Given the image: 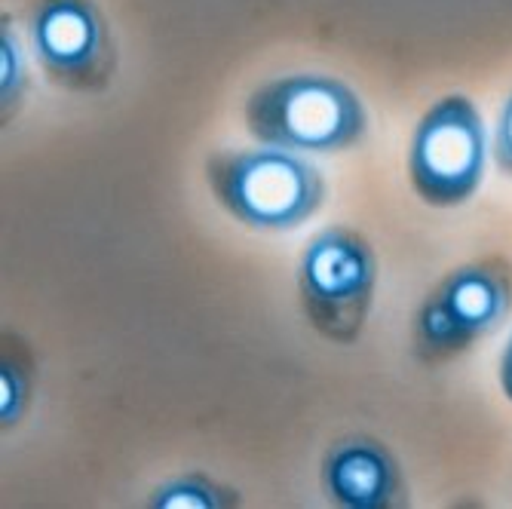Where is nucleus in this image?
<instances>
[{"instance_id":"1","label":"nucleus","mask_w":512,"mask_h":509,"mask_svg":"<svg viewBox=\"0 0 512 509\" xmlns=\"http://www.w3.org/2000/svg\"><path fill=\"white\" fill-rule=\"evenodd\" d=\"M258 145L295 154H344L368 135V111L359 92L322 71H298L255 86L243 108Z\"/></svg>"},{"instance_id":"2","label":"nucleus","mask_w":512,"mask_h":509,"mask_svg":"<svg viewBox=\"0 0 512 509\" xmlns=\"http://www.w3.org/2000/svg\"><path fill=\"white\" fill-rule=\"evenodd\" d=\"M206 188L237 224L289 234L325 203V178L307 154L283 148H224L206 160Z\"/></svg>"},{"instance_id":"3","label":"nucleus","mask_w":512,"mask_h":509,"mask_svg":"<svg viewBox=\"0 0 512 509\" xmlns=\"http://www.w3.org/2000/svg\"><path fill=\"white\" fill-rule=\"evenodd\" d=\"M378 295V255L353 227L332 224L298 258V301L310 329L350 347L362 338Z\"/></svg>"},{"instance_id":"4","label":"nucleus","mask_w":512,"mask_h":509,"mask_svg":"<svg viewBox=\"0 0 512 509\" xmlns=\"http://www.w3.org/2000/svg\"><path fill=\"white\" fill-rule=\"evenodd\" d=\"M488 154L482 111L470 96L451 92L436 99L411 132V188L433 209H457L479 194Z\"/></svg>"},{"instance_id":"5","label":"nucleus","mask_w":512,"mask_h":509,"mask_svg":"<svg viewBox=\"0 0 512 509\" xmlns=\"http://www.w3.org/2000/svg\"><path fill=\"white\" fill-rule=\"evenodd\" d=\"M28 46L43 77L68 92H102L117 77V40L96 0H34Z\"/></svg>"},{"instance_id":"6","label":"nucleus","mask_w":512,"mask_h":509,"mask_svg":"<svg viewBox=\"0 0 512 509\" xmlns=\"http://www.w3.org/2000/svg\"><path fill=\"white\" fill-rule=\"evenodd\" d=\"M319 485L341 509H399L408 506V482L396 454L375 436L350 433L322 454Z\"/></svg>"},{"instance_id":"7","label":"nucleus","mask_w":512,"mask_h":509,"mask_svg":"<svg viewBox=\"0 0 512 509\" xmlns=\"http://www.w3.org/2000/svg\"><path fill=\"white\" fill-rule=\"evenodd\" d=\"M433 289L457 319L460 332L476 347L512 313V261L503 255L467 261L445 273Z\"/></svg>"},{"instance_id":"8","label":"nucleus","mask_w":512,"mask_h":509,"mask_svg":"<svg viewBox=\"0 0 512 509\" xmlns=\"http://www.w3.org/2000/svg\"><path fill=\"white\" fill-rule=\"evenodd\" d=\"M470 350H473V344L460 332L457 319L451 316V310L445 307L439 292L430 289V295L421 301V307L414 310V322H411L414 359L433 368V365H445Z\"/></svg>"},{"instance_id":"9","label":"nucleus","mask_w":512,"mask_h":509,"mask_svg":"<svg viewBox=\"0 0 512 509\" xmlns=\"http://www.w3.org/2000/svg\"><path fill=\"white\" fill-rule=\"evenodd\" d=\"M151 509H230L240 506V491L206 473H181L160 482L151 497Z\"/></svg>"},{"instance_id":"10","label":"nucleus","mask_w":512,"mask_h":509,"mask_svg":"<svg viewBox=\"0 0 512 509\" xmlns=\"http://www.w3.org/2000/svg\"><path fill=\"white\" fill-rule=\"evenodd\" d=\"M34 399V368L16 353L4 350L0 356V430L10 433L22 424V418Z\"/></svg>"},{"instance_id":"11","label":"nucleus","mask_w":512,"mask_h":509,"mask_svg":"<svg viewBox=\"0 0 512 509\" xmlns=\"http://www.w3.org/2000/svg\"><path fill=\"white\" fill-rule=\"evenodd\" d=\"M25 92H28L25 53L16 31L10 28V19L4 16V28H0V120H4V126L10 123V117L19 114Z\"/></svg>"},{"instance_id":"12","label":"nucleus","mask_w":512,"mask_h":509,"mask_svg":"<svg viewBox=\"0 0 512 509\" xmlns=\"http://www.w3.org/2000/svg\"><path fill=\"white\" fill-rule=\"evenodd\" d=\"M491 157H494V166L512 178V92L506 96L503 108L497 111L494 135H491Z\"/></svg>"},{"instance_id":"13","label":"nucleus","mask_w":512,"mask_h":509,"mask_svg":"<svg viewBox=\"0 0 512 509\" xmlns=\"http://www.w3.org/2000/svg\"><path fill=\"white\" fill-rule=\"evenodd\" d=\"M497 381H500L503 396L512 402V335L506 338L503 353H500V362H497Z\"/></svg>"}]
</instances>
